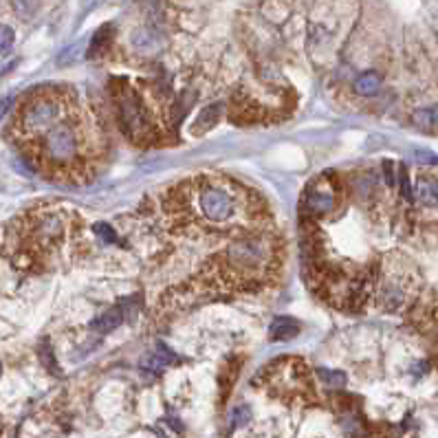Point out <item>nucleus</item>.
<instances>
[{"instance_id":"obj_19","label":"nucleus","mask_w":438,"mask_h":438,"mask_svg":"<svg viewBox=\"0 0 438 438\" xmlns=\"http://www.w3.org/2000/svg\"><path fill=\"white\" fill-rule=\"evenodd\" d=\"M106 31H108V27H104V29H100L95 33V40H93V46H90V58H95L97 53H102L104 51V46L108 44V36H106Z\"/></svg>"},{"instance_id":"obj_21","label":"nucleus","mask_w":438,"mask_h":438,"mask_svg":"<svg viewBox=\"0 0 438 438\" xmlns=\"http://www.w3.org/2000/svg\"><path fill=\"white\" fill-rule=\"evenodd\" d=\"M399 181H401V194H403V199H412V187H410V179H407V170L405 165L399 167Z\"/></svg>"},{"instance_id":"obj_16","label":"nucleus","mask_w":438,"mask_h":438,"mask_svg":"<svg viewBox=\"0 0 438 438\" xmlns=\"http://www.w3.org/2000/svg\"><path fill=\"white\" fill-rule=\"evenodd\" d=\"M318 375H320V379L328 385V387H344L346 385V372H339V370H324V368H320L318 370Z\"/></svg>"},{"instance_id":"obj_25","label":"nucleus","mask_w":438,"mask_h":438,"mask_svg":"<svg viewBox=\"0 0 438 438\" xmlns=\"http://www.w3.org/2000/svg\"><path fill=\"white\" fill-rule=\"evenodd\" d=\"M0 370H3V368H0Z\"/></svg>"},{"instance_id":"obj_12","label":"nucleus","mask_w":438,"mask_h":438,"mask_svg":"<svg viewBox=\"0 0 438 438\" xmlns=\"http://www.w3.org/2000/svg\"><path fill=\"white\" fill-rule=\"evenodd\" d=\"M381 88V75L377 71H368V73H361V75L353 82V90L357 95H363V97H372L377 95Z\"/></svg>"},{"instance_id":"obj_23","label":"nucleus","mask_w":438,"mask_h":438,"mask_svg":"<svg viewBox=\"0 0 438 438\" xmlns=\"http://www.w3.org/2000/svg\"><path fill=\"white\" fill-rule=\"evenodd\" d=\"M14 106V97H7V100H3L0 102V119H3L7 113H9V108Z\"/></svg>"},{"instance_id":"obj_2","label":"nucleus","mask_w":438,"mask_h":438,"mask_svg":"<svg viewBox=\"0 0 438 438\" xmlns=\"http://www.w3.org/2000/svg\"><path fill=\"white\" fill-rule=\"evenodd\" d=\"M280 262V240L269 231L238 234L218 258L216 276L227 286L260 284L269 280Z\"/></svg>"},{"instance_id":"obj_20","label":"nucleus","mask_w":438,"mask_h":438,"mask_svg":"<svg viewBox=\"0 0 438 438\" xmlns=\"http://www.w3.org/2000/svg\"><path fill=\"white\" fill-rule=\"evenodd\" d=\"M95 231H97V236H100L104 242H117V234H115V231H113V227H110V225H106V223L95 225Z\"/></svg>"},{"instance_id":"obj_1","label":"nucleus","mask_w":438,"mask_h":438,"mask_svg":"<svg viewBox=\"0 0 438 438\" xmlns=\"http://www.w3.org/2000/svg\"><path fill=\"white\" fill-rule=\"evenodd\" d=\"M167 197V214L181 218L187 225L203 227L205 231L227 229L238 234L236 229L256 218L258 199L225 177H197L177 185Z\"/></svg>"},{"instance_id":"obj_9","label":"nucleus","mask_w":438,"mask_h":438,"mask_svg":"<svg viewBox=\"0 0 438 438\" xmlns=\"http://www.w3.org/2000/svg\"><path fill=\"white\" fill-rule=\"evenodd\" d=\"M124 320H126V313H124V306L119 304V306H113V308L104 311L100 318H95L90 322V330L97 333V335H108V333H113L115 328H119L121 324H124Z\"/></svg>"},{"instance_id":"obj_18","label":"nucleus","mask_w":438,"mask_h":438,"mask_svg":"<svg viewBox=\"0 0 438 438\" xmlns=\"http://www.w3.org/2000/svg\"><path fill=\"white\" fill-rule=\"evenodd\" d=\"M16 42V33L11 27H7V24H0V53H9L11 46Z\"/></svg>"},{"instance_id":"obj_3","label":"nucleus","mask_w":438,"mask_h":438,"mask_svg":"<svg viewBox=\"0 0 438 438\" xmlns=\"http://www.w3.org/2000/svg\"><path fill=\"white\" fill-rule=\"evenodd\" d=\"M40 161L56 172H71L82 165V130L75 119H62L40 137Z\"/></svg>"},{"instance_id":"obj_4","label":"nucleus","mask_w":438,"mask_h":438,"mask_svg":"<svg viewBox=\"0 0 438 438\" xmlns=\"http://www.w3.org/2000/svg\"><path fill=\"white\" fill-rule=\"evenodd\" d=\"M68 108L58 93H38L22 104L18 115V128L27 137H42L66 117Z\"/></svg>"},{"instance_id":"obj_8","label":"nucleus","mask_w":438,"mask_h":438,"mask_svg":"<svg viewBox=\"0 0 438 438\" xmlns=\"http://www.w3.org/2000/svg\"><path fill=\"white\" fill-rule=\"evenodd\" d=\"M177 357L172 350H167L163 344L157 346V353H150V355H145L141 359V372L145 375H161L170 363H174Z\"/></svg>"},{"instance_id":"obj_24","label":"nucleus","mask_w":438,"mask_h":438,"mask_svg":"<svg viewBox=\"0 0 438 438\" xmlns=\"http://www.w3.org/2000/svg\"><path fill=\"white\" fill-rule=\"evenodd\" d=\"M383 172H385V181L392 185V183H395V174H392V163H390V161L383 163Z\"/></svg>"},{"instance_id":"obj_6","label":"nucleus","mask_w":438,"mask_h":438,"mask_svg":"<svg viewBox=\"0 0 438 438\" xmlns=\"http://www.w3.org/2000/svg\"><path fill=\"white\" fill-rule=\"evenodd\" d=\"M64 236H66V216H62V212L38 214L29 225V238L40 249H51L60 245Z\"/></svg>"},{"instance_id":"obj_13","label":"nucleus","mask_w":438,"mask_h":438,"mask_svg":"<svg viewBox=\"0 0 438 438\" xmlns=\"http://www.w3.org/2000/svg\"><path fill=\"white\" fill-rule=\"evenodd\" d=\"M221 113H223V104H214V106L205 108L199 115V119L194 121V135H201V132L212 130L218 124V119H221Z\"/></svg>"},{"instance_id":"obj_10","label":"nucleus","mask_w":438,"mask_h":438,"mask_svg":"<svg viewBox=\"0 0 438 438\" xmlns=\"http://www.w3.org/2000/svg\"><path fill=\"white\" fill-rule=\"evenodd\" d=\"M302 330L300 322L293 320V318H276L271 328H269V337L273 342H286V339H293L298 337Z\"/></svg>"},{"instance_id":"obj_14","label":"nucleus","mask_w":438,"mask_h":438,"mask_svg":"<svg viewBox=\"0 0 438 438\" xmlns=\"http://www.w3.org/2000/svg\"><path fill=\"white\" fill-rule=\"evenodd\" d=\"M38 353H40V361L44 363V368L51 372V375H62L60 372V366H58V361H56V355H53V348H51V344L44 342L40 344V348H38Z\"/></svg>"},{"instance_id":"obj_15","label":"nucleus","mask_w":438,"mask_h":438,"mask_svg":"<svg viewBox=\"0 0 438 438\" xmlns=\"http://www.w3.org/2000/svg\"><path fill=\"white\" fill-rule=\"evenodd\" d=\"M414 121L421 128H432L438 124V106H425L414 113Z\"/></svg>"},{"instance_id":"obj_7","label":"nucleus","mask_w":438,"mask_h":438,"mask_svg":"<svg viewBox=\"0 0 438 438\" xmlns=\"http://www.w3.org/2000/svg\"><path fill=\"white\" fill-rule=\"evenodd\" d=\"M119 119H121V126L124 130L132 137V139H141L150 132V121L148 115H145L143 104L137 100V95L132 93H119Z\"/></svg>"},{"instance_id":"obj_11","label":"nucleus","mask_w":438,"mask_h":438,"mask_svg":"<svg viewBox=\"0 0 438 438\" xmlns=\"http://www.w3.org/2000/svg\"><path fill=\"white\" fill-rule=\"evenodd\" d=\"M414 197L425 207L438 205V183L432 177H419V181L414 185Z\"/></svg>"},{"instance_id":"obj_22","label":"nucleus","mask_w":438,"mask_h":438,"mask_svg":"<svg viewBox=\"0 0 438 438\" xmlns=\"http://www.w3.org/2000/svg\"><path fill=\"white\" fill-rule=\"evenodd\" d=\"M414 159L419 163H434V165H438V155H434L429 150H414Z\"/></svg>"},{"instance_id":"obj_17","label":"nucleus","mask_w":438,"mask_h":438,"mask_svg":"<svg viewBox=\"0 0 438 438\" xmlns=\"http://www.w3.org/2000/svg\"><path fill=\"white\" fill-rule=\"evenodd\" d=\"M249 421H251V410H249L247 405H240V407H236V410L231 412V417H229V425H231V429L242 427V425H247Z\"/></svg>"},{"instance_id":"obj_5","label":"nucleus","mask_w":438,"mask_h":438,"mask_svg":"<svg viewBox=\"0 0 438 438\" xmlns=\"http://www.w3.org/2000/svg\"><path fill=\"white\" fill-rule=\"evenodd\" d=\"M337 205H339V185L328 174L315 179L306 187L304 207L311 216H315V218L330 216V214H335Z\"/></svg>"}]
</instances>
